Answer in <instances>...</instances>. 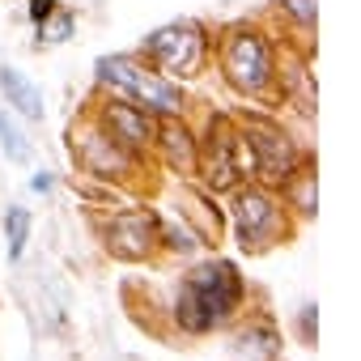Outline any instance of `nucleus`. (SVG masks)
Masks as SVG:
<instances>
[{"label": "nucleus", "instance_id": "obj_1", "mask_svg": "<svg viewBox=\"0 0 361 361\" xmlns=\"http://www.w3.org/2000/svg\"><path fill=\"white\" fill-rule=\"evenodd\" d=\"M276 51L281 35L264 22H230L213 35V64L221 81L247 102H276Z\"/></svg>", "mask_w": 361, "mask_h": 361}, {"label": "nucleus", "instance_id": "obj_2", "mask_svg": "<svg viewBox=\"0 0 361 361\" xmlns=\"http://www.w3.org/2000/svg\"><path fill=\"white\" fill-rule=\"evenodd\" d=\"M247 302V285L243 272L230 259H209L200 268L188 272V281L178 285L174 298V323L188 336H204L221 323H230Z\"/></svg>", "mask_w": 361, "mask_h": 361}, {"label": "nucleus", "instance_id": "obj_3", "mask_svg": "<svg viewBox=\"0 0 361 361\" xmlns=\"http://www.w3.org/2000/svg\"><path fill=\"white\" fill-rule=\"evenodd\" d=\"M94 73H98V90L136 102V106L149 111L153 119H188V111H192L183 81H170L166 73H157L153 64H145L136 51L102 56V60L94 64Z\"/></svg>", "mask_w": 361, "mask_h": 361}, {"label": "nucleus", "instance_id": "obj_4", "mask_svg": "<svg viewBox=\"0 0 361 361\" xmlns=\"http://www.w3.org/2000/svg\"><path fill=\"white\" fill-rule=\"evenodd\" d=\"M136 56L157 73H166L170 81H196L213 64V30L196 18H178L149 30Z\"/></svg>", "mask_w": 361, "mask_h": 361}, {"label": "nucleus", "instance_id": "obj_5", "mask_svg": "<svg viewBox=\"0 0 361 361\" xmlns=\"http://www.w3.org/2000/svg\"><path fill=\"white\" fill-rule=\"evenodd\" d=\"M238 132H243V149H247V161H251V178H255V183L281 188L285 178L310 157V153L298 149L293 132L285 123H276L272 115H243L238 119Z\"/></svg>", "mask_w": 361, "mask_h": 361}, {"label": "nucleus", "instance_id": "obj_6", "mask_svg": "<svg viewBox=\"0 0 361 361\" xmlns=\"http://www.w3.org/2000/svg\"><path fill=\"white\" fill-rule=\"evenodd\" d=\"M230 213H234V234H238L243 251H268L285 234H293V217H289L285 200L268 183H243V188H234Z\"/></svg>", "mask_w": 361, "mask_h": 361}, {"label": "nucleus", "instance_id": "obj_7", "mask_svg": "<svg viewBox=\"0 0 361 361\" xmlns=\"http://www.w3.org/2000/svg\"><path fill=\"white\" fill-rule=\"evenodd\" d=\"M68 140H73L77 166L85 174H94V178H128V174H140V166H145V153H136L123 140H115L94 115H81L73 123Z\"/></svg>", "mask_w": 361, "mask_h": 361}, {"label": "nucleus", "instance_id": "obj_8", "mask_svg": "<svg viewBox=\"0 0 361 361\" xmlns=\"http://www.w3.org/2000/svg\"><path fill=\"white\" fill-rule=\"evenodd\" d=\"M90 115H94V119H98L115 140H123V145H128V149H136V153H149V149H153V140H157V119H153L149 111H140L136 102L119 98V94L98 90V98H94Z\"/></svg>", "mask_w": 361, "mask_h": 361}, {"label": "nucleus", "instance_id": "obj_9", "mask_svg": "<svg viewBox=\"0 0 361 361\" xmlns=\"http://www.w3.org/2000/svg\"><path fill=\"white\" fill-rule=\"evenodd\" d=\"M106 243L119 259H149L157 251V213L149 209H123L106 226Z\"/></svg>", "mask_w": 361, "mask_h": 361}, {"label": "nucleus", "instance_id": "obj_10", "mask_svg": "<svg viewBox=\"0 0 361 361\" xmlns=\"http://www.w3.org/2000/svg\"><path fill=\"white\" fill-rule=\"evenodd\" d=\"M153 149L161 153V161L174 174H196V157H200V140L188 128V119H157V140Z\"/></svg>", "mask_w": 361, "mask_h": 361}, {"label": "nucleus", "instance_id": "obj_11", "mask_svg": "<svg viewBox=\"0 0 361 361\" xmlns=\"http://www.w3.org/2000/svg\"><path fill=\"white\" fill-rule=\"evenodd\" d=\"M281 200H285L289 217H302V221L314 217V209H319V174H314V161L310 157L281 183Z\"/></svg>", "mask_w": 361, "mask_h": 361}, {"label": "nucleus", "instance_id": "obj_12", "mask_svg": "<svg viewBox=\"0 0 361 361\" xmlns=\"http://www.w3.org/2000/svg\"><path fill=\"white\" fill-rule=\"evenodd\" d=\"M0 94L9 106H18L22 119H43V90L13 64H0Z\"/></svg>", "mask_w": 361, "mask_h": 361}, {"label": "nucleus", "instance_id": "obj_13", "mask_svg": "<svg viewBox=\"0 0 361 361\" xmlns=\"http://www.w3.org/2000/svg\"><path fill=\"white\" fill-rule=\"evenodd\" d=\"M272 18L285 22L289 39H302V47L314 51V26H319V0H272Z\"/></svg>", "mask_w": 361, "mask_h": 361}, {"label": "nucleus", "instance_id": "obj_14", "mask_svg": "<svg viewBox=\"0 0 361 361\" xmlns=\"http://www.w3.org/2000/svg\"><path fill=\"white\" fill-rule=\"evenodd\" d=\"M5 243H9V264H18L30 243V209H22V204L5 209Z\"/></svg>", "mask_w": 361, "mask_h": 361}, {"label": "nucleus", "instance_id": "obj_15", "mask_svg": "<svg viewBox=\"0 0 361 361\" xmlns=\"http://www.w3.org/2000/svg\"><path fill=\"white\" fill-rule=\"evenodd\" d=\"M0 145H5V153H9L13 161H22V166H26L30 153H35V149H30V136L22 132V123L13 119L9 106H0Z\"/></svg>", "mask_w": 361, "mask_h": 361}, {"label": "nucleus", "instance_id": "obj_16", "mask_svg": "<svg viewBox=\"0 0 361 361\" xmlns=\"http://www.w3.org/2000/svg\"><path fill=\"white\" fill-rule=\"evenodd\" d=\"M73 35H77V13H73V9H64V5H60V9L39 26V39H43V43H68Z\"/></svg>", "mask_w": 361, "mask_h": 361}, {"label": "nucleus", "instance_id": "obj_17", "mask_svg": "<svg viewBox=\"0 0 361 361\" xmlns=\"http://www.w3.org/2000/svg\"><path fill=\"white\" fill-rule=\"evenodd\" d=\"M56 9H60V0H26V13H30V22H35V26H43Z\"/></svg>", "mask_w": 361, "mask_h": 361}, {"label": "nucleus", "instance_id": "obj_18", "mask_svg": "<svg viewBox=\"0 0 361 361\" xmlns=\"http://www.w3.org/2000/svg\"><path fill=\"white\" fill-rule=\"evenodd\" d=\"M314 314H319L314 302H306L302 314H298V327H302V340H306V344H314Z\"/></svg>", "mask_w": 361, "mask_h": 361}, {"label": "nucleus", "instance_id": "obj_19", "mask_svg": "<svg viewBox=\"0 0 361 361\" xmlns=\"http://www.w3.org/2000/svg\"><path fill=\"white\" fill-rule=\"evenodd\" d=\"M30 192H35V196H51V192H56V174H51V170H39V174L30 178Z\"/></svg>", "mask_w": 361, "mask_h": 361}]
</instances>
